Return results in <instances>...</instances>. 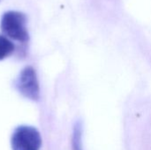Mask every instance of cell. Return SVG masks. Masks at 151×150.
I'll return each instance as SVG.
<instances>
[{
    "label": "cell",
    "mask_w": 151,
    "mask_h": 150,
    "mask_svg": "<svg viewBox=\"0 0 151 150\" xmlns=\"http://www.w3.org/2000/svg\"><path fill=\"white\" fill-rule=\"evenodd\" d=\"M41 145V135L35 127L21 126L17 127L12 133V150H39Z\"/></svg>",
    "instance_id": "7a4b0ae2"
},
{
    "label": "cell",
    "mask_w": 151,
    "mask_h": 150,
    "mask_svg": "<svg viewBox=\"0 0 151 150\" xmlns=\"http://www.w3.org/2000/svg\"><path fill=\"white\" fill-rule=\"evenodd\" d=\"M14 51L13 43L5 36L0 34V60L9 57Z\"/></svg>",
    "instance_id": "277c9868"
},
{
    "label": "cell",
    "mask_w": 151,
    "mask_h": 150,
    "mask_svg": "<svg viewBox=\"0 0 151 150\" xmlns=\"http://www.w3.org/2000/svg\"><path fill=\"white\" fill-rule=\"evenodd\" d=\"M73 147L74 150H81V129L80 126H77L75 127V132H74V136H73Z\"/></svg>",
    "instance_id": "5b68a950"
},
{
    "label": "cell",
    "mask_w": 151,
    "mask_h": 150,
    "mask_svg": "<svg viewBox=\"0 0 151 150\" xmlns=\"http://www.w3.org/2000/svg\"><path fill=\"white\" fill-rule=\"evenodd\" d=\"M26 23L27 17L24 13L10 11L3 15L0 27L6 36L18 42H26L29 39Z\"/></svg>",
    "instance_id": "6da1fadb"
},
{
    "label": "cell",
    "mask_w": 151,
    "mask_h": 150,
    "mask_svg": "<svg viewBox=\"0 0 151 150\" xmlns=\"http://www.w3.org/2000/svg\"><path fill=\"white\" fill-rule=\"evenodd\" d=\"M16 87L19 93L25 97L33 101H37L39 99V84L35 71L33 67L27 66L20 72L16 82Z\"/></svg>",
    "instance_id": "3957f363"
}]
</instances>
